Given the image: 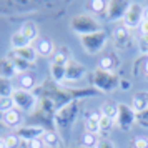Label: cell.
Returning <instances> with one entry per match:
<instances>
[{
	"mask_svg": "<svg viewBox=\"0 0 148 148\" xmlns=\"http://www.w3.org/2000/svg\"><path fill=\"white\" fill-rule=\"evenodd\" d=\"M70 30L73 34H77L78 37H83V35H90V34H95V32H100L101 28H100V22L97 20L93 15L78 14L70 20Z\"/></svg>",
	"mask_w": 148,
	"mask_h": 148,
	"instance_id": "1",
	"label": "cell"
},
{
	"mask_svg": "<svg viewBox=\"0 0 148 148\" xmlns=\"http://www.w3.org/2000/svg\"><path fill=\"white\" fill-rule=\"evenodd\" d=\"M92 85L95 88H98L100 92H113L115 88L120 87V77L115 72H105L101 68H95L92 72Z\"/></svg>",
	"mask_w": 148,
	"mask_h": 148,
	"instance_id": "2",
	"label": "cell"
},
{
	"mask_svg": "<svg viewBox=\"0 0 148 148\" xmlns=\"http://www.w3.org/2000/svg\"><path fill=\"white\" fill-rule=\"evenodd\" d=\"M107 42H108V35H107V32H103V30L80 37L82 47H83V50L90 55H95V53H98V52H101V50L105 48V45H107Z\"/></svg>",
	"mask_w": 148,
	"mask_h": 148,
	"instance_id": "3",
	"label": "cell"
},
{
	"mask_svg": "<svg viewBox=\"0 0 148 148\" xmlns=\"http://www.w3.org/2000/svg\"><path fill=\"white\" fill-rule=\"evenodd\" d=\"M14 103H15V108L20 110V112H27V113H32L35 108H37V97H35L32 92H27V90H15L14 95Z\"/></svg>",
	"mask_w": 148,
	"mask_h": 148,
	"instance_id": "4",
	"label": "cell"
},
{
	"mask_svg": "<svg viewBox=\"0 0 148 148\" xmlns=\"http://www.w3.org/2000/svg\"><path fill=\"white\" fill-rule=\"evenodd\" d=\"M136 121V113L133 112L132 105H127V103H120L118 105V115L115 118V125L123 130V132H128L130 128L133 127V123Z\"/></svg>",
	"mask_w": 148,
	"mask_h": 148,
	"instance_id": "5",
	"label": "cell"
},
{
	"mask_svg": "<svg viewBox=\"0 0 148 148\" xmlns=\"http://www.w3.org/2000/svg\"><path fill=\"white\" fill-rule=\"evenodd\" d=\"M141 20H143V7H141L140 3H130V7H128L127 14L123 17V25L130 30H133V28L140 27Z\"/></svg>",
	"mask_w": 148,
	"mask_h": 148,
	"instance_id": "6",
	"label": "cell"
},
{
	"mask_svg": "<svg viewBox=\"0 0 148 148\" xmlns=\"http://www.w3.org/2000/svg\"><path fill=\"white\" fill-rule=\"evenodd\" d=\"M132 2H125V0H110L107 2V10H105V15H107L108 20H123V17L127 14L128 7H130Z\"/></svg>",
	"mask_w": 148,
	"mask_h": 148,
	"instance_id": "7",
	"label": "cell"
},
{
	"mask_svg": "<svg viewBox=\"0 0 148 148\" xmlns=\"http://www.w3.org/2000/svg\"><path fill=\"white\" fill-rule=\"evenodd\" d=\"M85 72H87V68L82 65L80 62L77 60H72L67 63V67H65V82H78L82 80L83 77H85Z\"/></svg>",
	"mask_w": 148,
	"mask_h": 148,
	"instance_id": "8",
	"label": "cell"
},
{
	"mask_svg": "<svg viewBox=\"0 0 148 148\" xmlns=\"http://www.w3.org/2000/svg\"><path fill=\"white\" fill-rule=\"evenodd\" d=\"M113 42L118 48H128L132 43V32L125 25H120L113 30Z\"/></svg>",
	"mask_w": 148,
	"mask_h": 148,
	"instance_id": "9",
	"label": "cell"
},
{
	"mask_svg": "<svg viewBox=\"0 0 148 148\" xmlns=\"http://www.w3.org/2000/svg\"><path fill=\"white\" fill-rule=\"evenodd\" d=\"M34 48L37 55H42V57H50V55L55 53V45L53 42L47 38V37H38L34 43Z\"/></svg>",
	"mask_w": 148,
	"mask_h": 148,
	"instance_id": "10",
	"label": "cell"
},
{
	"mask_svg": "<svg viewBox=\"0 0 148 148\" xmlns=\"http://www.w3.org/2000/svg\"><path fill=\"white\" fill-rule=\"evenodd\" d=\"M15 133L18 135L22 140L30 141V140H35V138H42L43 133H45V130H43L42 127L34 125V127H20V128H17Z\"/></svg>",
	"mask_w": 148,
	"mask_h": 148,
	"instance_id": "11",
	"label": "cell"
},
{
	"mask_svg": "<svg viewBox=\"0 0 148 148\" xmlns=\"http://www.w3.org/2000/svg\"><path fill=\"white\" fill-rule=\"evenodd\" d=\"M132 108H133L135 113H141L148 110V92L147 90H141V92H136L132 98Z\"/></svg>",
	"mask_w": 148,
	"mask_h": 148,
	"instance_id": "12",
	"label": "cell"
},
{
	"mask_svg": "<svg viewBox=\"0 0 148 148\" xmlns=\"http://www.w3.org/2000/svg\"><path fill=\"white\" fill-rule=\"evenodd\" d=\"M22 120H23V116H22L20 110H17V108H12L10 112L2 115V121L8 128H20Z\"/></svg>",
	"mask_w": 148,
	"mask_h": 148,
	"instance_id": "13",
	"label": "cell"
},
{
	"mask_svg": "<svg viewBox=\"0 0 148 148\" xmlns=\"http://www.w3.org/2000/svg\"><path fill=\"white\" fill-rule=\"evenodd\" d=\"M17 73H18V72H17V68H15L14 62L10 60L8 57L0 58V78L10 80V78H14Z\"/></svg>",
	"mask_w": 148,
	"mask_h": 148,
	"instance_id": "14",
	"label": "cell"
},
{
	"mask_svg": "<svg viewBox=\"0 0 148 148\" xmlns=\"http://www.w3.org/2000/svg\"><path fill=\"white\" fill-rule=\"evenodd\" d=\"M120 65V60L115 57L113 53H107L103 55L100 60H98V68L105 70V72H115Z\"/></svg>",
	"mask_w": 148,
	"mask_h": 148,
	"instance_id": "15",
	"label": "cell"
},
{
	"mask_svg": "<svg viewBox=\"0 0 148 148\" xmlns=\"http://www.w3.org/2000/svg\"><path fill=\"white\" fill-rule=\"evenodd\" d=\"M100 116H101V113H97V112H92L87 116V120H85V130H87L88 133H93V135L100 133Z\"/></svg>",
	"mask_w": 148,
	"mask_h": 148,
	"instance_id": "16",
	"label": "cell"
},
{
	"mask_svg": "<svg viewBox=\"0 0 148 148\" xmlns=\"http://www.w3.org/2000/svg\"><path fill=\"white\" fill-rule=\"evenodd\" d=\"M18 32L30 42H35L37 38H38V27L35 25L34 22H25Z\"/></svg>",
	"mask_w": 148,
	"mask_h": 148,
	"instance_id": "17",
	"label": "cell"
},
{
	"mask_svg": "<svg viewBox=\"0 0 148 148\" xmlns=\"http://www.w3.org/2000/svg\"><path fill=\"white\" fill-rule=\"evenodd\" d=\"M17 57H20L22 60H25L27 63H34L35 60H37V52H35V48H34V45H28V47H25V48H20V50H12Z\"/></svg>",
	"mask_w": 148,
	"mask_h": 148,
	"instance_id": "18",
	"label": "cell"
},
{
	"mask_svg": "<svg viewBox=\"0 0 148 148\" xmlns=\"http://www.w3.org/2000/svg\"><path fill=\"white\" fill-rule=\"evenodd\" d=\"M70 60H72V58H70V52H68L67 47H62V48H58V50H55L53 57H52V63L63 65V67H65Z\"/></svg>",
	"mask_w": 148,
	"mask_h": 148,
	"instance_id": "19",
	"label": "cell"
},
{
	"mask_svg": "<svg viewBox=\"0 0 148 148\" xmlns=\"http://www.w3.org/2000/svg\"><path fill=\"white\" fill-rule=\"evenodd\" d=\"M65 67L63 65H57V63H50V75H52V78H53V82L57 85H62L65 82Z\"/></svg>",
	"mask_w": 148,
	"mask_h": 148,
	"instance_id": "20",
	"label": "cell"
},
{
	"mask_svg": "<svg viewBox=\"0 0 148 148\" xmlns=\"http://www.w3.org/2000/svg\"><path fill=\"white\" fill-rule=\"evenodd\" d=\"M30 43H32V42L27 40L20 32H15V34L10 37V45H12V50H20V48H25V47H28Z\"/></svg>",
	"mask_w": 148,
	"mask_h": 148,
	"instance_id": "21",
	"label": "cell"
},
{
	"mask_svg": "<svg viewBox=\"0 0 148 148\" xmlns=\"http://www.w3.org/2000/svg\"><path fill=\"white\" fill-rule=\"evenodd\" d=\"M18 80H20V88H22V90H27V92H30V90L35 87V83H37V80H35V75L30 73V72L20 73Z\"/></svg>",
	"mask_w": 148,
	"mask_h": 148,
	"instance_id": "22",
	"label": "cell"
},
{
	"mask_svg": "<svg viewBox=\"0 0 148 148\" xmlns=\"http://www.w3.org/2000/svg\"><path fill=\"white\" fill-rule=\"evenodd\" d=\"M42 140L45 143V147H48V148H60V145H62L60 138H58V135L55 132H45L43 136H42Z\"/></svg>",
	"mask_w": 148,
	"mask_h": 148,
	"instance_id": "23",
	"label": "cell"
},
{
	"mask_svg": "<svg viewBox=\"0 0 148 148\" xmlns=\"http://www.w3.org/2000/svg\"><path fill=\"white\" fill-rule=\"evenodd\" d=\"M101 115H103V116H108V118H112V120H115L116 115H118V105L113 103V101H107V103H103V105H101Z\"/></svg>",
	"mask_w": 148,
	"mask_h": 148,
	"instance_id": "24",
	"label": "cell"
},
{
	"mask_svg": "<svg viewBox=\"0 0 148 148\" xmlns=\"http://www.w3.org/2000/svg\"><path fill=\"white\" fill-rule=\"evenodd\" d=\"M7 57L14 62V65H15V68H17V72H18V73H25V72H28V65H30V63H27L25 60H22L20 57H17L14 52H10Z\"/></svg>",
	"mask_w": 148,
	"mask_h": 148,
	"instance_id": "25",
	"label": "cell"
},
{
	"mask_svg": "<svg viewBox=\"0 0 148 148\" xmlns=\"http://www.w3.org/2000/svg\"><path fill=\"white\" fill-rule=\"evenodd\" d=\"M87 8L92 14H105L107 2L105 0H92V2H87Z\"/></svg>",
	"mask_w": 148,
	"mask_h": 148,
	"instance_id": "26",
	"label": "cell"
},
{
	"mask_svg": "<svg viewBox=\"0 0 148 148\" xmlns=\"http://www.w3.org/2000/svg\"><path fill=\"white\" fill-rule=\"evenodd\" d=\"M97 143H98V136L97 135L88 133V132L83 133V136H82V145H83V148H95Z\"/></svg>",
	"mask_w": 148,
	"mask_h": 148,
	"instance_id": "27",
	"label": "cell"
},
{
	"mask_svg": "<svg viewBox=\"0 0 148 148\" xmlns=\"http://www.w3.org/2000/svg\"><path fill=\"white\" fill-rule=\"evenodd\" d=\"M130 148H148V136L145 135H136L133 140L130 141Z\"/></svg>",
	"mask_w": 148,
	"mask_h": 148,
	"instance_id": "28",
	"label": "cell"
},
{
	"mask_svg": "<svg viewBox=\"0 0 148 148\" xmlns=\"http://www.w3.org/2000/svg\"><path fill=\"white\" fill-rule=\"evenodd\" d=\"M12 108H15V103H14L12 97H0V112L2 113H7Z\"/></svg>",
	"mask_w": 148,
	"mask_h": 148,
	"instance_id": "29",
	"label": "cell"
},
{
	"mask_svg": "<svg viewBox=\"0 0 148 148\" xmlns=\"http://www.w3.org/2000/svg\"><path fill=\"white\" fill-rule=\"evenodd\" d=\"M113 125H115V120L108 118V116H103V115L100 116V132H103V133H108V132L113 128Z\"/></svg>",
	"mask_w": 148,
	"mask_h": 148,
	"instance_id": "30",
	"label": "cell"
},
{
	"mask_svg": "<svg viewBox=\"0 0 148 148\" xmlns=\"http://www.w3.org/2000/svg\"><path fill=\"white\" fill-rule=\"evenodd\" d=\"M3 138H5V141H7L8 148H18L20 143H22V138L17 133H10V135H7V136H3Z\"/></svg>",
	"mask_w": 148,
	"mask_h": 148,
	"instance_id": "31",
	"label": "cell"
},
{
	"mask_svg": "<svg viewBox=\"0 0 148 148\" xmlns=\"http://www.w3.org/2000/svg\"><path fill=\"white\" fill-rule=\"evenodd\" d=\"M136 121L140 123L141 127L148 128V110L141 112V113H136Z\"/></svg>",
	"mask_w": 148,
	"mask_h": 148,
	"instance_id": "32",
	"label": "cell"
},
{
	"mask_svg": "<svg viewBox=\"0 0 148 148\" xmlns=\"http://www.w3.org/2000/svg\"><path fill=\"white\" fill-rule=\"evenodd\" d=\"M27 148H45V143L42 138H35V140L27 141Z\"/></svg>",
	"mask_w": 148,
	"mask_h": 148,
	"instance_id": "33",
	"label": "cell"
},
{
	"mask_svg": "<svg viewBox=\"0 0 148 148\" xmlns=\"http://www.w3.org/2000/svg\"><path fill=\"white\" fill-rule=\"evenodd\" d=\"M95 148H115V145H113V141L108 140V138H100Z\"/></svg>",
	"mask_w": 148,
	"mask_h": 148,
	"instance_id": "34",
	"label": "cell"
},
{
	"mask_svg": "<svg viewBox=\"0 0 148 148\" xmlns=\"http://www.w3.org/2000/svg\"><path fill=\"white\" fill-rule=\"evenodd\" d=\"M138 30H140V35H148V20H141Z\"/></svg>",
	"mask_w": 148,
	"mask_h": 148,
	"instance_id": "35",
	"label": "cell"
},
{
	"mask_svg": "<svg viewBox=\"0 0 148 148\" xmlns=\"http://www.w3.org/2000/svg\"><path fill=\"white\" fill-rule=\"evenodd\" d=\"M141 72L145 77H148V57H143V62H141Z\"/></svg>",
	"mask_w": 148,
	"mask_h": 148,
	"instance_id": "36",
	"label": "cell"
},
{
	"mask_svg": "<svg viewBox=\"0 0 148 148\" xmlns=\"http://www.w3.org/2000/svg\"><path fill=\"white\" fill-rule=\"evenodd\" d=\"M120 88L121 90H130V82L125 78H120Z\"/></svg>",
	"mask_w": 148,
	"mask_h": 148,
	"instance_id": "37",
	"label": "cell"
},
{
	"mask_svg": "<svg viewBox=\"0 0 148 148\" xmlns=\"http://www.w3.org/2000/svg\"><path fill=\"white\" fill-rule=\"evenodd\" d=\"M143 20H148V5L143 7Z\"/></svg>",
	"mask_w": 148,
	"mask_h": 148,
	"instance_id": "38",
	"label": "cell"
},
{
	"mask_svg": "<svg viewBox=\"0 0 148 148\" xmlns=\"http://www.w3.org/2000/svg\"><path fill=\"white\" fill-rule=\"evenodd\" d=\"M0 148H8V147H7V141H5V138H0Z\"/></svg>",
	"mask_w": 148,
	"mask_h": 148,
	"instance_id": "39",
	"label": "cell"
}]
</instances>
